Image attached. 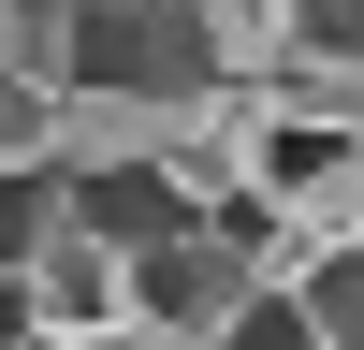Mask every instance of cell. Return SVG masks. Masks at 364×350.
Listing matches in <instances>:
<instances>
[{"label": "cell", "instance_id": "5", "mask_svg": "<svg viewBox=\"0 0 364 350\" xmlns=\"http://www.w3.org/2000/svg\"><path fill=\"white\" fill-rule=\"evenodd\" d=\"M291 307H306V336H321V350H364V248H321Z\"/></svg>", "mask_w": 364, "mask_h": 350}, {"label": "cell", "instance_id": "8", "mask_svg": "<svg viewBox=\"0 0 364 350\" xmlns=\"http://www.w3.org/2000/svg\"><path fill=\"white\" fill-rule=\"evenodd\" d=\"M0 350H58V336H44V307H29V277H0Z\"/></svg>", "mask_w": 364, "mask_h": 350}, {"label": "cell", "instance_id": "2", "mask_svg": "<svg viewBox=\"0 0 364 350\" xmlns=\"http://www.w3.org/2000/svg\"><path fill=\"white\" fill-rule=\"evenodd\" d=\"M248 307H262V277L219 248V233H175L161 262H132V336H161V350H219Z\"/></svg>", "mask_w": 364, "mask_h": 350}, {"label": "cell", "instance_id": "6", "mask_svg": "<svg viewBox=\"0 0 364 350\" xmlns=\"http://www.w3.org/2000/svg\"><path fill=\"white\" fill-rule=\"evenodd\" d=\"M0 175H58V88L0 73Z\"/></svg>", "mask_w": 364, "mask_h": 350}, {"label": "cell", "instance_id": "3", "mask_svg": "<svg viewBox=\"0 0 364 350\" xmlns=\"http://www.w3.org/2000/svg\"><path fill=\"white\" fill-rule=\"evenodd\" d=\"M29 307H44V336H58V350H102V336H132V262H117L102 233L58 204L44 262H29Z\"/></svg>", "mask_w": 364, "mask_h": 350}, {"label": "cell", "instance_id": "1", "mask_svg": "<svg viewBox=\"0 0 364 350\" xmlns=\"http://www.w3.org/2000/svg\"><path fill=\"white\" fill-rule=\"evenodd\" d=\"M219 88H233V73H219V15H204V0H87V15H73L58 102H117V117L190 132Z\"/></svg>", "mask_w": 364, "mask_h": 350}, {"label": "cell", "instance_id": "7", "mask_svg": "<svg viewBox=\"0 0 364 350\" xmlns=\"http://www.w3.org/2000/svg\"><path fill=\"white\" fill-rule=\"evenodd\" d=\"M58 175H0V277H29V262H44V233H58Z\"/></svg>", "mask_w": 364, "mask_h": 350}, {"label": "cell", "instance_id": "9", "mask_svg": "<svg viewBox=\"0 0 364 350\" xmlns=\"http://www.w3.org/2000/svg\"><path fill=\"white\" fill-rule=\"evenodd\" d=\"M102 350H161V336H102Z\"/></svg>", "mask_w": 364, "mask_h": 350}, {"label": "cell", "instance_id": "4", "mask_svg": "<svg viewBox=\"0 0 364 350\" xmlns=\"http://www.w3.org/2000/svg\"><path fill=\"white\" fill-rule=\"evenodd\" d=\"M73 219L102 233L117 262H161L175 233H204V219H190V190H175L161 161H132V175H73Z\"/></svg>", "mask_w": 364, "mask_h": 350}]
</instances>
